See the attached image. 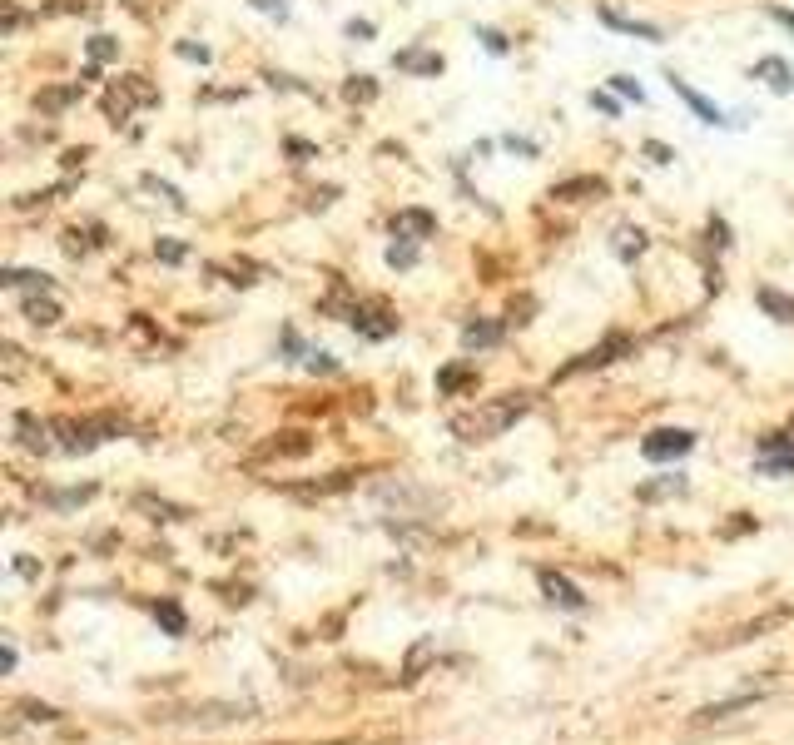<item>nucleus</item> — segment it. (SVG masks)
Segmentation results:
<instances>
[{
  "label": "nucleus",
  "mask_w": 794,
  "mask_h": 745,
  "mask_svg": "<svg viewBox=\"0 0 794 745\" xmlns=\"http://www.w3.org/2000/svg\"><path fill=\"white\" fill-rule=\"evenodd\" d=\"M527 408H531V393H507V398H492V403H482L472 413H457L452 433L462 443H487V438H502L517 418H527Z\"/></svg>",
  "instance_id": "1"
},
{
  "label": "nucleus",
  "mask_w": 794,
  "mask_h": 745,
  "mask_svg": "<svg viewBox=\"0 0 794 745\" xmlns=\"http://www.w3.org/2000/svg\"><path fill=\"white\" fill-rule=\"evenodd\" d=\"M323 308H328V313H343V323H353V333H363V338H373V343H383V338H393L397 333V318L383 308V303H368V298H358V303L328 298Z\"/></svg>",
  "instance_id": "2"
},
{
  "label": "nucleus",
  "mask_w": 794,
  "mask_h": 745,
  "mask_svg": "<svg viewBox=\"0 0 794 745\" xmlns=\"http://www.w3.org/2000/svg\"><path fill=\"white\" fill-rule=\"evenodd\" d=\"M134 105H159V90H154L144 75H120V80L105 90V115H110V125H125L134 115Z\"/></svg>",
  "instance_id": "3"
},
{
  "label": "nucleus",
  "mask_w": 794,
  "mask_h": 745,
  "mask_svg": "<svg viewBox=\"0 0 794 745\" xmlns=\"http://www.w3.org/2000/svg\"><path fill=\"white\" fill-rule=\"evenodd\" d=\"M695 447V433L690 428H656L646 443H641V457L646 462H675V457H685Z\"/></svg>",
  "instance_id": "4"
},
{
  "label": "nucleus",
  "mask_w": 794,
  "mask_h": 745,
  "mask_svg": "<svg viewBox=\"0 0 794 745\" xmlns=\"http://www.w3.org/2000/svg\"><path fill=\"white\" fill-rule=\"evenodd\" d=\"M755 467L770 477H794V433H770L755 452Z\"/></svg>",
  "instance_id": "5"
},
{
  "label": "nucleus",
  "mask_w": 794,
  "mask_h": 745,
  "mask_svg": "<svg viewBox=\"0 0 794 745\" xmlns=\"http://www.w3.org/2000/svg\"><path fill=\"white\" fill-rule=\"evenodd\" d=\"M621 353H631V338H626V333H611V338H606L601 348H591V353H581V358H576V363H566V368H561L556 378H576V373H591V368H606V363H616Z\"/></svg>",
  "instance_id": "6"
},
{
  "label": "nucleus",
  "mask_w": 794,
  "mask_h": 745,
  "mask_svg": "<svg viewBox=\"0 0 794 745\" xmlns=\"http://www.w3.org/2000/svg\"><path fill=\"white\" fill-rule=\"evenodd\" d=\"M665 85H670V90H675V95L695 110V120H705V125H735V120H725V110H720V105H710V100H705V95H700L685 75H675V70H670V75H665Z\"/></svg>",
  "instance_id": "7"
},
{
  "label": "nucleus",
  "mask_w": 794,
  "mask_h": 745,
  "mask_svg": "<svg viewBox=\"0 0 794 745\" xmlns=\"http://www.w3.org/2000/svg\"><path fill=\"white\" fill-rule=\"evenodd\" d=\"M536 582H541V592H546L551 606H561V611H586V592H581L576 582H566L561 572H551V567H546Z\"/></svg>",
  "instance_id": "8"
},
{
  "label": "nucleus",
  "mask_w": 794,
  "mask_h": 745,
  "mask_svg": "<svg viewBox=\"0 0 794 745\" xmlns=\"http://www.w3.org/2000/svg\"><path fill=\"white\" fill-rule=\"evenodd\" d=\"M596 15H601V25L616 30V35H636V40H646V45H661V25H651V20H631V15H621V10H611V5H601Z\"/></svg>",
  "instance_id": "9"
},
{
  "label": "nucleus",
  "mask_w": 794,
  "mask_h": 745,
  "mask_svg": "<svg viewBox=\"0 0 794 745\" xmlns=\"http://www.w3.org/2000/svg\"><path fill=\"white\" fill-rule=\"evenodd\" d=\"M432 234H437V219H432L427 209H397L393 214V239L422 244V239H432Z\"/></svg>",
  "instance_id": "10"
},
{
  "label": "nucleus",
  "mask_w": 794,
  "mask_h": 745,
  "mask_svg": "<svg viewBox=\"0 0 794 745\" xmlns=\"http://www.w3.org/2000/svg\"><path fill=\"white\" fill-rule=\"evenodd\" d=\"M755 80H765L770 85V95H794V70L780 60V55H765V60H755V70H750Z\"/></svg>",
  "instance_id": "11"
},
{
  "label": "nucleus",
  "mask_w": 794,
  "mask_h": 745,
  "mask_svg": "<svg viewBox=\"0 0 794 745\" xmlns=\"http://www.w3.org/2000/svg\"><path fill=\"white\" fill-rule=\"evenodd\" d=\"M20 313H25L35 328H55V323H60V303H55V294H25L20 298Z\"/></svg>",
  "instance_id": "12"
},
{
  "label": "nucleus",
  "mask_w": 794,
  "mask_h": 745,
  "mask_svg": "<svg viewBox=\"0 0 794 745\" xmlns=\"http://www.w3.org/2000/svg\"><path fill=\"white\" fill-rule=\"evenodd\" d=\"M606 194V179H596V174H586V179H561V184H551V199H601Z\"/></svg>",
  "instance_id": "13"
},
{
  "label": "nucleus",
  "mask_w": 794,
  "mask_h": 745,
  "mask_svg": "<svg viewBox=\"0 0 794 745\" xmlns=\"http://www.w3.org/2000/svg\"><path fill=\"white\" fill-rule=\"evenodd\" d=\"M0 284L5 289H25V294H55V279L40 274V269H5Z\"/></svg>",
  "instance_id": "14"
},
{
  "label": "nucleus",
  "mask_w": 794,
  "mask_h": 745,
  "mask_svg": "<svg viewBox=\"0 0 794 745\" xmlns=\"http://www.w3.org/2000/svg\"><path fill=\"white\" fill-rule=\"evenodd\" d=\"M502 323L497 318H472L467 328H462V348H492V343H502Z\"/></svg>",
  "instance_id": "15"
},
{
  "label": "nucleus",
  "mask_w": 794,
  "mask_h": 745,
  "mask_svg": "<svg viewBox=\"0 0 794 745\" xmlns=\"http://www.w3.org/2000/svg\"><path fill=\"white\" fill-rule=\"evenodd\" d=\"M80 95H85V85H60V90H40V95H35V105H40L45 115H60V110L80 105Z\"/></svg>",
  "instance_id": "16"
},
{
  "label": "nucleus",
  "mask_w": 794,
  "mask_h": 745,
  "mask_svg": "<svg viewBox=\"0 0 794 745\" xmlns=\"http://www.w3.org/2000/svg\"><path fill=\"white\" fill-rule=\"evenodd\" d=\"M611 249H616V259H621V264H636V259L646 254V234H641L636 224H621V229H616V244H611Z\"/></svg>",
  "instance_id": "17"
},
{
  "label": "nucleus",
  "mask_w": 794,
  "mask_h": 745,
  "mask_svg": "<svg viewBox=\"0 0 794 745\" xmlns=\"http://www.w3.org/2000/svg\"><path fill=\"white\" fill-rule=\"evenodd\" d=\"M397 70H412V75H442V55H422V50H402V55H397Z\"/></svg>",
  "instance_id": "18"
},
{
  "label": "nucleus",
  "mask_w": 794,
  "mask_h": 745,
  "mask_svg": "<svg viewBox=\"0 0 794 745\" xmlns=\"http://www.w3.org/2000/svg\"><path fill=\"white\" fill-rule=\"evenodd\" d=\"M755 303L770 313V318H780V323H794V298L775 294V289H755Z\"/></svg>",
  "instance_id": "19"
},
{
  "label": "nucleus",
  "mask_w": 794,
  "mask_h": 745,
  "mask_svg": "<svg viewBox=\"0 0 794 745\" xmlns=\"http://www.w3.org/2000/svg\"><path fill=\"white\" fill-rule=\"evenodd\" d=\"M343 100H353V105H368V100H378V85H373V75H353V80L343 85Z\"/></svg>",
  "instance_id": "20"
},
{
  "label": "nucleus",
  "mask_w": 794,
  "mask_h": 745,
  "mask_svg": "<svg viewBox=\"0 0 794 745\" xmlns=\"http://www.w3.org/2000/svg\"><path fill=\"white\" fill-rule=\"evenodd\" d=\"M154 621H159L169 636H184V626H189V621H184V611H179L174 601H159V606H154Z\"/></svg>",
  "instance_id": "21"
},
{
  "label": "nucleus",
  "mask_w": 794,
  "mask_h": 745,
  "mask_svg": "<svg viewBox=\"0 0 794 745\" xmlns=\"http://www.w3.org/2000/svg\"><path fill=\"white\" fill-rule=\"evenodd\" d=\"M85 50H90V65H110V60L120 55V40H110V35H95Z\"/></svg>",
  "instance_id": "22"
},
{
  "label": "nucleus",
  "mask_w": 794,
  "mask_h": 745,
  "mask_svg": "<svg viewBox=\"0 0 794 745\" xmlns=\"http://www.w3.org/2000/svg\"><path fill=\"white\" fill-rule=\"evenodd\" d=\"M417 264V244L412 239H397L393 249H388V269H412Z\"/></svg>",
  "instance_id": "23"
},
{
  "label": "nucleus",
  "mask_w": 794,
  "mask_h": 745,
  "mask_svg": "<svg viewBox=\"0 0 794 745\" xmlns=\"http://www.w3.org/2000/svg\"><path fill=\"white\" fill-rule=\"evenodd\" d=\"M467 383H472V368H442V373H437V388H442V393H457V388H467Z\"/></svg>",
  "instance_id": "24"
},
{
  "label": "nucleus",
  "mask_w": 794,
  "mask_h": 745,
  "mask_svg": "<svg viewBox=\"0 0 794 745\" xmlns=\"http://www.w3.org/2000/svg\"><path fill=\"white\" fill-rule=\"evenodd\" d=\"M611 90H616L621 100H636V105H646V90H641L631 75H611Z\"/></svg>",
  "instance_id": "25"
},
{
  "label": "nucleus",
  "mask_w": 794,
  "mask_h": 745,
  "mask_svg": "<svg viewBox=\"0 0 794 745\" xmlns=\"http://www.w3.org/2000/svg\"><path fill=\"white\" fill-rule=\"evenodd\" d=\"M144 189H154V194H159V199H169V204H174V209H184V194H179V189H174V184H164V179H154V174H149V179H144Z\"/></svg>",
  "instance_id": "26"
},
{
  "label": "nucleus",
  "mask_w": 794,
  "mask_h": 745,
  "mask_svg": "<svg viewBox=\"0 0 794 745\" xmlns=\"http://www.w3.org/2000/svg\"><path fill=\"white\" fill-rule=\"evenodd\" d=\"M154 254H159L164 264H184V244H174V239H159V244H154Z\"/></svg>",
  "instance_id": "27"
},
{
  "label": "nucleus",
  "mask_w": 794,
  "mask_h": 745,
  "mask_svg": "<svg viewBox=\"0 0 794 745\" xmlns=\"http://www.w3.org/2000/svg\"><path fill=\"white\" fill-rule=\"evenodd\" d=\"M477 40H482V45H487L492 55H507V40H502V35H497L492 25H482V30H477Z\"/></svg>",
  "instance_id": "28"
},
{
  "label": "nucleus",
  "mask_w": 794,
  "mask_h": 745,
  "mask_svg": "<svg viewBox=\"0 0 794 745\" xmlns=\"http://www.w3.org/2000/svg\"><path fill=\"white\" fill-rule=\"evenodd\" d=\"M308 373H338V358L333 353H308Z\"/></svg>",
  "instance_id": "29"
},
{
  "label": "nucleus",
  "mask_w": 794,
  "mask_h": 745,
  "mask_svg": "<svg viewBox=\"0 0 794 745\" xmlns=\"http://www.w3.org/2000/svg\"><path fill=\"white\" fill-rule=\"evenodd\" d=\"M591 105H596L601 115H611V120L621 115V100H611V95H601V90H591Z\"/></svg>",
  "instance_id": "30"
},
{
  "label": "nucleus",
  "mask_w": 794,
  "mask_h": 745,
  "mask_svg": "<svg viewBox=\"0 0 794 745\" xmlns=\"http://www.w3.org/2000/svg\"><path fill=\"white\" fill-rule=\"evenodd\" d=\"M254 10H264V15H273V20H288V5L283 0H249Z\"/></svg>",
  "instance_id": "31"
},
{
  "label": "nucleus",
  "mask_w": 794,
  "mask_h": 745,
  "mask_svg": "<svg viewBox=\"0 0 794 745\" xmlns=\"http://www.w3.org/2000/svg\"><path fill=\"white\" fill-rule=\"evenodd\" d=\"M646 154H651L656 164H670V159H675V149H665L661 140H646Z\"/></svg>",
  "instance_id": "32"
},
{
  "label": "nucleus",
  "mask_w": 794,
  "mask_h": 745,
  "mask_svg": "<svg viewBox=\"0 0 794 745\" xmlns=\"http://www.w3.org/2000/svg\"><path fill=\"white\" fill-rule=\"evenodd\" d=\"M179 55H184V60H199V65H209V50H204V45H179Z\"/></svg>",
  "instance_id": "33"
},
{
  "label": "nucleus",
  "mask_w": 794,
  "mask_h": 745,
  "mask_svg": "<svg viewBox=\"0 0 794 745\" xmlns=\"http://www.w3.org/2000/svg\"><path fill=\"white\" fill-rule=\"evenodd\" d=\"M770 20H780L785 30H794V10H780V5H770Z\"/></svg>",
  "instance_id": "34"
},
{
  "label": "nucleus",
  "mask_w": 794,
  "mask_h": 745,
  "mask_svg": "<svg viewBox=\"0 0 794 745\" xmlns=\"http://www.w3.org/2000/svg\"><path fill=\"white\" fill-rule=\"evenodd\" d=\"M348 35H353V40H358V35L368 40V35H373V25H368V20H348Z\"/></svg>",
  "instance_id": "35"
},
{
  "label": "nucleus",
  "mask_w": 794,
  "mask_h": 745,
  "mask_svg": "<svg viewBox=\"0 0 794 745\" xmlns=\"http://www.w3.org/2000/svg\"><path fill=\"white\" fill-rule=\"evenodd\" d=\"M507 149H522V154H536V145H531V140H517V135H507Z\"/></svg>",
  "instance_id": "36"
}]
</instances>
